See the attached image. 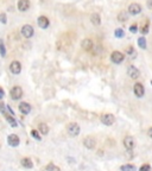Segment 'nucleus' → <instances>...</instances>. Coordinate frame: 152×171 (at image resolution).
<instances>
[{
    "instance_id": "nucleus-1",
    "label": "nucleus",
    "mask_w": 152,
    "mask_h": 171,
    "mask_svg": "<svg viewBox=\"0 0 152 171\" xmlns=\"http://www.w3.org/2000/svg\"><path fill=\"white\" fill-rule=\"evenodd\" d=\"M20 35H21L24 38H26V39L32 38L33 35H35V29H33V26L30 25V24H24L21 28H20Z\"/></svg>"
},
{
    "instance_id": "nucleus-2",
    "label": "nucleus",
    "mask_w": 152,
    "mask_h": 171,
    "mask_svg": "<svg viewBox=\"0 0 152 171\" xmlns=\"http://www.w3.org/2000/svg\"><path fill=\"white\" fill-rule=\"evenodd\" d=\"M23 95H24V91H23L21 87H19V86H15L13 88L11 89V91H10V96H11V99H12V100H15V101L20 100V99L23 98Z\"/></svg>"
},
{
    "instance_id": "nucleus-3",
    "label": "nucleus",
    "mask_w": 152,
    "mask_h": 171,
    "mask_svg": "<svg viewBox=\"0 0 152 171\" xmlns=\"http://www.w3.org/2000/svg\"><path fill=\"white\" fill-rule=\"evenodd\" d=\"M67 132H68V134L70 137H77L80 134V132H81V128L76 123H71L67 127Z\"/></svg>"
},
{
    "instance_id": "nucleus-4",
    "label": "nucleus",
    "mask_w": 152,
    "mask_h": 171,
    "mask_svg": "<svg viewBox=\"0 0 152 171\" xmlns=\"http://www.w3.org/2000/svg\"><path fill=\"white\" fill-rule=\"evenodd\" d=\"M8 69H10V71H11V74H13V75H19V74L21 73V63H20L19 61H17V60L12 61V62L10 63Z\"/></svg>"
},
{
    "instance_id": "nucleus-5",
    "label": "nucleus",
    "mask_w": 152,
    "mask_h": 171,
    "mask_svg": "<svg viewBox=\"0 0 152 171\" xmlns=\"http://www.w3.org/2000/svg\"><path fill=\"white\" fill-rule=\"evenodd\" d=\"M31 6L30 0H18L17 3V8L19 12H28Z\"/></svg>"
},
{
    "instance_id": "nucleus-6",
    "label": "nucleus",
    "mask_w": 152,
    "mask_h": 171,
    "mask_svg": "<svg viewBox=\"0 0 152 171\" xmlns=\"http://www.w3.org/2000/svg\"><path fill=\"white\" fill-rule=\"evenodd\" d=\"M111 60H112L113 63L120 64L121 62H124L125 56H124V54H121L120 51H113L112 54H111Z\"/></svg>"
},
{
    "instance_id": "nucleus-7",
    "label": "nucleus",
    "mask_w": 152,
    "mask_h": 171,
    "mask_svg": "<svg viewBox=\"0 0 152 171\" xmlns=\"http://www.w3.org/2000/svg\"><path fill=\"white\" fill-rule=\"evenodd\" d=\"M37 24L42 30H46L49 28V25H50V20L45 16H39L38 19H37Z\"/></svg>"
},
{
    "instance_id": "nucleus-8",
    "label": "nucleus",
    "mask_w": 152,
    "mask_h": 171,
    "mask_svg": "<svg viewBox=\"0 0 152 171\" xmlns=\"http://www.w3.org/2000/svg\"><path fill=\"white\" fill-rule=\"evenodd\" d=\"M100 120H101V123H102L104 125H106V126H111V125L114 124V116H113V114L106 113V114H102V115H101Z\"/></svg>"
},
{
    "instance_id": "nucleus-9",
    "label": "nucleus",
    "mask_w": 152,
    "mask_h": 171,
    "mask_svg": "<svg viewBox=\"0 0 152 171\" xmlns=\"http://www.w3.org/2000/svg\"><path fill=\"white\" fill-rule=\"evenodd\" d=\"M124 146L126 147V150H129V151L133 150V149H134V146H135L134 138H133V137H131V136H127V137H126V138L124 139Z\"/></svg>"
},
{
    "instance_id": "nucleus-10",
    "label": "nucleus",
    "mask_w": 152,
    "mask_h": 171,
    "mask_svg": "<svg viewBox=\"0 0 152 171\" xmlns=\"http://www.w3.org/2000/svg\"><path fill=\"white\" fill-rule=\"evenodd\" d=\"M18 109H19V112L21 114L26 115V114H29L31 112V105L29 102H20L18 105Z\"/></svg>"
},
{
    "instance_id": "nucleus-11",
    "label": "nucleus",
    "mask_w": 152,
    "mask_h": 171,
    "mask_svg": "<svg viewBox=\"0 0 152 171\" xmlns=\"http://www.w3.org/2000/svg\"><path fill=\"white\" fill-rule=\"evenodd\" d=\"M7 143H8V145L12 146V147H17L19 145V143H20V139L17 134H10L7 137Z\"/></svg>"
},
{
    "instance_id": "nucleus-12",
    "label": "nucleus",
    "mask_w": 152,
    "mask_h": 171,
    "mask_svg": "<svg viewBox=\"0 0 152 171\" xmlns=\"http://www.w3.org/2000/svg\"><path fill=\"white\" fill-rule=\"evenodd\" d=\"M142 12V6L137 4V3H133L129 6V13L132 16H135V15H139V13Z\"/></svg>"
},
{
    "instance_id": "nucleus-13",
    "label": "nucleus",
    "mask_w": 152,
    "mask_h": 171,
    "mask_svg": "<svg viewBox=\"0 0 152 171\" xmlns=\"http://www.w3.org/2000/svg\"><path fill=\"white\" fill-rule=\"evenodd\" d=\"M83 145L87 147V149H89V150H93L96 145V140L93 138V137H87L84 138L83 140Z\"/></svg>"
},
{
    "instance_id": "nucleus-14",
    "label": "nucleus",
    "mask_w": 152,
    "mask_h": 171,
    "mask_svg": "<svg viewBox=\"0 0 152 171\" xmlns=\"http://www.w3.org/2000/svg\"><path fill=\"white\" fill-rule=\"evenodd\" d=\"M127 74L131 78H133V80H135V78L139 77V75H140V71H139L135 67H133V65H130L129 69H127Z\"/></svg>"
},
{
    "instance_id": "nucleus-15",
    "label": "nucleus",
    "mask_w": 152,
    "mask_h": 171,
    "mask_svg": "<svg viewBox=\"0 0 152 171\" xmlns=\"http://www.w3.org/2000/svg\"><path fill=\"white\" fill-rule=\"evenodd\" d=\"M133 89H134V94H135L137 98H142V96L144 95V93H145L144 86H143L142 83H135Z\"/></svg>"
},
{
    "instance_id": "nucleus-16",
    "label": "nucleus",
    "mask_w": 152,
    "mask_h": 171,
    "mask_svg": "<svg viewBox=\"0 0 152 171\" xmlns=\"http://www.w3.org/2000/svg\"><path fill=\"white\" fill-rule=\"evenodd\" d=\"M3 115H4V118L6 119V121L10 124V126H12V127H17V126H18V124H17V121H16V119H15L13 115H11V114L7 113V112H5Z\"/></svg>"
},
{
    "instance_id": "nucleus-17",
    "label": "nucleus",
    "mask_w": 152,
    "mask_h": 171,
    "mask_svg": "<svg viewBox=\"0 0 152 171\" xmlns=\"http://www.w3.org/2000/svg\"><path fill=\"white\" fill-rule=\"evenodd\" d=\"M81 46H82L83 50L89 51V50H92V48L94 46V44H93V42L91 41V39H83L82 43H81Z\"/></svg>"
},
{
    "instance_id": "nucleus-18",
    "label": "nucleus",
    "mask_w": 152,
    "mask_h": 171,
    "mask_svg": "<svg viewBox=\"0 0 152 171\" xmlns=\"http://www.w3.org/2000/svg\"><path fill=\"white\" fill-rule=\"evenodd\" d=\"M6 54H7V50H6V45H5V42L3 38H0V56L3 58L6 57Z\"/></svg>"
},
{
    "instance_id": "nucleus-19",
    "label": "nucleus",
    "mask_w": 152,
    "mask_h": 171,
    "mask_svg": "<svg viewBox=\"0 0 152 171\" xmlns=\"http://www.w3.org/2000/svg\"><path fill=\"white\" fill-rule=\"evenodd\" d=\"M91 21H92L93 25L99 26V25L101 24V18H100V16L97 15V13H93L92 17H91Z\"/></svg>"
},
{
    "instance_id": "nucleus-20",
    "label": "nucleus",
    "mask_w": 152,
    "mask_h": 171,
    "mask_svg": "<svg viewBox=\"0 0 152 171\" xmlns=\"http://www.w3.org/2000/svg\"><path fill=\"white\" fill-rule=\"evenodd\" d=\"M21 165L26 169H32L33 168V162L30 158H23L21 159Z\"/></svg>"
},
{
    "instance_id": "nucleus-21",
    "label": "nucleus",
    "mask_w": 152,
    "mask_h": 171,
    "mask_svg": "<svg viewBox=\"0 0 152 171\" xmlns=\"http://www.w3.org/2000/svg\"><path fill=\"white\" fill-rule=\"evenodd\" d=\"M38 131H39V133H42V134L45 136V134L49 133V127H48L46 124L42 123V124H39V126H38Z\"/></svg>"
},
{
    "instance_id": "nucleus-22",
    "label": "nucleus",
    "mask_w": 152,
    "mask_h": 171,
    "mask_svg": "<svg viewBox=\"0 0 152 171\" xmlns=\"http://www.w3.org/2000/svg\"><path fill=\"white\" fill-rule=\"evenodd\" d=\"M129 19V13L127 12H120L119 15H118V20L120 21V23H124V21H126Z\"/></svg>"
},
{
    "instance_id": "nucleus-23",
    "label": "nucleus",
    "mask_w": 152,
    "mask_h": 171,
    "mask_svg": "<svg viewBox=\"0 0 152 171\" xmlns=\"http://www.w3.org/2000/svg\"><path fill=\"white\" fill-rule=\"evenodd\" d=\"M120 170L121 171H135V166L132 164H125V165H121Z\"/></svg>"
},
{
    "instance_id": "nucleus-24",
    "label": "nucleus",
    "mask_w": 152,
    "mask_h": 171,
    "mask_svg": "<svg viewBox=\"0 0 152 171\" xmlns=\"http://www.w3.org/2000/svg\"><path fill=\"white\" fill-rule=\"evenodd\" d=\"M138 45H139V48H142V49H146V38H144V37H140L138 39Z\"/></svg>"
},
{
    "instance_id": "nucleus-25",
    "label": "nucleus",
    "mask_w": 152,
    "mask_h": 171,
    "mask_svg": "<svg viewBox=\"0 0 152 171\" xmlns=\"http://www.w3.org/2000/svg\"><path fill=\"white\" fill-rule=\"evenodd\" d=\"M46 171H61V169L58 166H56L55 164L50 163V164L46 165Z\"/></svg>"
},
{
    "instance_id": "nucleus-26",
    "label": "nucleus",
    "mask_w": 152,
    "mask_h": 171,
    "mask_svg": "<svg viewBox=\"0 0 152 171\" xmlns=\"http://www.w3.org/2000/svg\"><path fill=\"white\" fill-rule=\"evenodd\" d=\"M31 137L35 138L36 140H41V139H42L39 132H38V131H36V129H32V131H31Z\"/></svg>"
},
{
    "instance_id": "nucleus-27",
    "label": "nucleus",
    "mask_w": 152,
    "mask_h": 171,
    "mask_svg": "<svg viewBox=\"0 0 152 171\" xmlns=\"http://www.w3.org/2000/svg\"><path fill=\"white\" fill-rule=\"evenodd\" d=\"M114 36H115L117 38H121V37L125 36V32H124L122 29H117L115 31H114Z\"/></svg>"
},
{
    "instance_id": "nucleus-28",
    "label": "nucleus",
    "mask_w": 152,
    "mask_h": 171,
    "mask_svg": "<svg viewBox=\"0 0 152 171\" xmlns=\"http://www.w3.org/2000/svg\"><path fill=\"white\" fill-rule=\"evenodd\" d=\"M0 23L6 25L7 24V16H6V13H0Z\"/></svg>"
},
{
    "instance_id": "nucleus-29",
    "label": "nucleus",
    "mask_w": 152,
    "mask_h": 171,
    "mask_svg": "<svg viewBox=\"0 0 152 171\" xmlns=\"http://www.w3.org/2000/svg\"><path fill=\"white\" fill-rule=\"evenodd\" d=\"M139 171H151V168L149 164H144L140 166V169H139Z\"/></svg>"
},
{
    "instance_id": "nucleus-30",
    "label": "nucleus",
    "mask_w": 152,
    "mask_h": 171,
    "mask_svg": "<svg viewBox=\"0 0 152 171\" xmlns=\"http://www.w3.org/2000/svg\"><path fill=\"white\" fill-rule=\"evenodd\" d=\"M140 32L143 33V35H146L147 32H149V24H145L143 28H142V30H140Z\"/></svg>"
},
{
    "instance_id": "nucleus-31",
    "label": "nucleus",
    "mask_w": 152,
    "mask_h": 171,
    "mask_svg": "<svg viewBox=\"0 0 152 171\" xmlns=\"http://www.w3.org/2000/svg\"><path fill=\"white\" fill-rule=\"evenodd\" d=\"M130 31H131L132 33H135V32L138 31V26H137L135 24H133V25H131V28H130Z\"/></svg>"
},
{
    "instance_id": "nucleus-32",
    "label": "nucleus",
    "mask_w": 152,
    "mask_h": 171,
    "mask_svg": "<svg viewBox=\"0 0 152 171\" xmlns=\"http://www.w3.org/2000/svg\"><path fill=\"white\" fill-rule=\"evenodd\" d=\"M5 98V90L0 87V100H3Z\"/></svg>"
},
{
    "instance_id": "nucleus-33",
    "label": "nucleus",
    "mask_w": 152,
    "mask_h": 171,
    "mask_svg": "<svg viewBox=\"0 0 152 171\" xmlns=\"http://www.w3.org/2000/svg\"><path fill=\"white\" fill-rule=\"evenodd\" d=\"M146 6L150 8V10H152V0H147V3H146Z\"/></svg>"
},
{
    "instance_id": "nucleus-34",
    "label": "nucleus",
    "mask_w": 152,
    "mask_h": 171,
    "mask_svg": "<svg viewBox=\"0 0 152 171\" xmlns=\"http://www.w3.org/2000/svg\"><path fill=\"white\" fill-rule=\"evenodd\" d=\"M147 134H149V137H150V138H152V127L147 131Z\"/></svg>"
},
{
    "instance_id": "nucleus-35",
    "label": "nucleus",
    "mask_w": 152,
    "mask_h": 171,
    "mask_svg": "<svg viewBox=\"0 0 152 171\" xmlns=\"http://www.w3.org/2000/svg\"><path fill=\"white\" fill-rule=\"evenodd\" d=\"M127 52H129V54H132V52H133V48H132V46H129Z\"/></svg>"
}]
</instances>
